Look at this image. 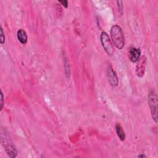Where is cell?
<instances>
[{"instance_id": "cell-1", "label": "cell", "mask_w": 158, "mask_h": 158, "mask_svg": "<svg viewBox=\"0 0 158 158\" xmlns=\"http://www.w3.org/2000/svg\"><path fill=\"white\" fill-rule=\"evenodd\" d=\"M110 36L114 46L122 49L125 45V36L121 27L118 25H113L110 30Z\"/></svg>"}, {"instance_id": "cell-2", "label": "cell", "mask_w": 158, "mask_h": 158, "mask_svg": "<svg viewBox=\"0 0 158 158\" xmlns=\"http://www.w3.org/2000/svg\"><path fill=\"white\" fill-rule=\"evenodd\" d=\"M1 143L3 145L7 154L10 157H15L17 156V150L10 139L7 133L1 132Z\"/></svg>"}, {"instance_id": "cell-3", "label": "cell", "mask_w": 158, "mask_h": 158, "mask_svg": "<svg viewBox=\"0 0 158 158\" xmlns=\"http://www.w3.org/2000/svg\"><path fill=\"white\" fill-rule=\"evenodd\" d=\"M148 104L150 108L152 120L157 122V99L154 91H152L148 95Z\"/></svg>"}, {"instance_id": "cell-4", "label": "cell", "mask_w": 158, "mask_h": 158, "mask_svg": "<svg viewBox=\"0 0 158 158\" xmlns=\"http://www.w3.org/2000/svg\"><path fill=\"white\" fill-rule=\"evenodd\" d=\"M100 40L106 52L109 55H112L114 52V46L108 34L106 31H102L101 33Z\"/></svg>"}, {"instance_id": "cell-5", "label": "cell", "mask_w": 158, "mask_h": 158, "mask_svg": "<svg viewBox=\"0 0 158 158\" xmlns=\"http://www.w3.org/2000/svg\"><path fill=\"white\" fill-rule=\"evenodd\" d=\"M107 75L108 80L110 85L112 86H117L118 84V77L115 70L113 69V68L110 65H109L107 67Z\"/></svg>"}, {"instance_id": "cell-6", "label": "cell", "mask_w": 158, "mask_h": 158, "mask_svg": "<svg viewBox=\"0 0 158 158\" xmlns=\"http://www.w3.org/2000/svg\"><path fill=\"white\" fill-rule=\"evenodd\" d=\"M146 60L144 57H141L136 62L137 64L136 65V73L137 76L141 77L144 74L145 68H146Z\"/></svg>"}, {"instance_id": "cell-7", "label": "cell", "mask_w": 158, "mask_h": 158, "mask_svg": "<svg viewBox=\"0 0 158 158\" xmlns=\"http://www.w3.org/2000/svg\"><path fill=\"white\" fill-rule=\"evenodd\" d=\"M128 57L131 62H136L141 57V50L135 47H131L129 49Z\"/></svg>"}, {"instance_id": "cell-8", "label": "cell", "mask_w": 158, "mask_h": 158, "mask_svg": "<svg viewBox=\"0 0 158 158\" xmlns=\"http://www.w3.org/2000/svg\"><path fill=\"white\" fill-rule=\"evenodd\" d=\"M17 37L19 42L22 44H25L27 42L28 36L26 31L23 29L18 30L17 32Z\"/></svg>"}, {"instance_id": "cell-9", "label": "cell", "mask_w": 158, "mask_h": 158, "mask_svg": "<svg viewBox=\"0 0 158 158\" xmlns=\"http://www.w3.org/2000/svg\"><path fill=\"white\" fill-rule=\"evenodd\" d=\"M115 128L116 133H117L118 137L119 138V139L122 141H124L125 139V133L124 130H123L122 127L120 124V123H117L115 124Z\"/></svg>"}, {"instance_id": "cell-10", "label": "cell", "mask_w": 158, "mask_h": 158, "mask_svg": "<svg viewBox=\"0 0 158 158\" xmlns=\"http://www.w3.org/2000/svg\"><path fill=\"white\" fill-rule=\"evenodd\" d=\"M5 33L4 32V30H3V28L2 27V26H1V40H0V41H1V44H3L5 41Z\"/></svg>"}, {"instance_id": "cell-11", "label": "cell", "mask_w": 158, "mask_h": 158, "mask_svg": "<svg viewBox=\"0 0 158 158\" xmlns=\"http://www.w3.org/2000/svg\"><path fill=\"white\" fill-rule=\"evenodd\" d=\"M117 4H118V11L120 12V14H122V10H123L122 1H117Z\"/></svg>"}, {"instance_id": "cell-12", "label": "cell", "mask_w": 158, "mask_h": 158, "mask_svg": "<svg viewBox=\"0 0 158 158\" xmlns=\"http://www.w3.org/2000/svg\"><path fill=\"white\" fill-rule=\"evenodd\" d=\"M4 106V96L2 90L1 91V110L2 109Z\"/></svg>"}, {"instance_id": "cell-13", "label": "cell", "mask_w": 158, "mask_h": 158, "mask_svg": "<svg viewBox=\"0 0 158 158\" xmlns=\"http://www.w3.org/2000/svg\"><path fill=\"white\" fill-rule=\"evenodd\" d=\"M59 3H60L64 7L67 8L68 7V1L67 0H62V1H58Z\"/></svg>"}, {"instance_id": "cell-14", "label": "cell", "mask_w": 158, "mask_h": 158, "mask_svg": "<svg viewBox=\"0 0 158 158\" xmlns=\"http://www.w3.org/2000/svg\"><path fill=\"white\" fill-rule=\"evenodd\" d=\"M138 157H146V155H144V154H139L138 156Z\"/></svg>"}]
</instances>
